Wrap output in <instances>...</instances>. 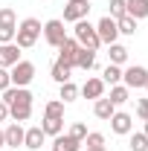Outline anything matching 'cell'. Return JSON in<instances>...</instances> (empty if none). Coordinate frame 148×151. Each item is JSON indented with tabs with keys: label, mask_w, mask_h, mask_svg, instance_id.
<instances>
[{
	"label": "cell",
	"mask_w": 148,
	"mask_h": 151,
	"mask_svg": "<svg viewBox=\"0 0 148 151\" xmlns=\"http://www.w3.org/2000/svg\"><path fill=\"white\" fill-rule=\"evenodd\" d=\"M32 90L29 87H9L3 90V102L9 105V116L15 122H26L32 116Z\"/></svg>",
	"instance_id": "obj_1"
},
{
	"label": "cell",
	"mask_w": 148,
	"mask_h": 151,
	"mask_svg": "<svg viewBox=\"0 0 148 151\" xmlns=\"http://www.w3.org/2000/svg\"><path fill=\"white\" fill-rule=\"evenodd\" d=\"M44 32V26H41V20L38 18H26L18 23V32H15V44H18L20 50H29V47H35L38 38Z\"/></svg>",
	"instance_id": "obj_2"
},
{
	"label": "cell",
	"mask_w": 148,
	"mask_h": 151,
	"mask_svg": "<svg viewBox=\"0 0 148 151\" xmlns=\"http://www.w3.org/2000/svg\"><path fill=\"white\" fill-rule=\"evenodd\" d=\"M73 38L78 41V47H84V50H99L102 47V41H99V35H96V26H93L90 20H75V29H73Z\"/></svg>",
	"instance_id": "obj_3"
},
{
	"label": "cell",
	"mask_w": 148,
	"mask_h": 151,
	"mask_svg": "<svg viewBox=\"0 0 148 151\" xmlns=\"http://www.w3.org/2000/svg\"><path fill=\"white\" fill-rule=\"evenodd\" d=\"M9 78H12V87H29L35 78V64L20 58L15 67H9Z\"/></svg>",
	"instance_id": "obj_4"
},
{
	"label": "cell",
	"mask_w": 148,
	"mask_h": 151,
	"mask_svg": "<svg viewBox=\"0 0 148 151\" xmlns=\"http://www.w3.org/2000/svg\"><path fill=\"white\" fill-rule=\"evenodd\" d=\"M18 32V18H15V9L12 6H3L0 9V44H12Z\"/></svg>",
	"instance_id": "obj_5"
},
{
	"label": "cell",
	"mask_w": 148,
	"mask_h": 151,
	"mask_svg": "<svg viewBox=\"0 0 148 151\" xmlns=\"http://www.w3.org/2000/svg\"><path fill=\"white\" fill-rule=\"evenodd\" d=\"M148 81V70L142 64H131L128 70H122V84L128 87V90H139V87H145Z\"/></svg>",
	"instance_id": "obj_6"
},
{
	"label": "cell",
	"mask_w": 148,
	"mask_h": 151,
	"mask_svg": "<svg viewBox=\"0 0 148 151\" xmlns=\"http://www.w3.org/2000/svg\"><path fill=\"white\" fill-rule=\"evenodd\" d=\"M64 38H67L64 20L52 18V20H47V23H44V41H47L52 50H58V47H61V41H64Z\"/></svg>",
	"instance_id": "obj_7"
},
{
	"label": "cell",
	"mask_w": 148,
	"mask_h": 151,
	"mask_svg": "<svg viewBox=\"0 0 148 151\" xmlns=\"http://www.w3.org/2000/svg\"><path fill=\"white\" fill-rule=\"evenodd\" d=\"M96 35H99V41H102L105 47L116 44V38H119V26H116V20H113L111 15H105V18L96 23Z\"/></svg>",
	"instance_id": "obj_8"
},
{
	"label": "cell",
	"mask_w": 148,
	"mask_h": 151,
	"mask_svg": "<svg viewBox=\"0 0 148 151\" xmlns=\"http://www.w3.org/2000/svg\"><path fill=\"white\" fill-rule=\"evenodd\" d=\"M87 15H90V0H67V6H64V23L84 20Z\"/></svg>",
	"instance_id": "obj_9"
},
{
	"label": "cell",
	"mask_w": 148,
	"mask_h": 151,
	"mask_svg": "<svg viewBox=\"0 0 148 151\" xmlns=\"http://www.w3.org/2000/svg\"><path fill=\"white\" fill-rule=\"evenodd\" d=\"M108 122H111V131L119 134V137H128V134L134 131V116L125 113V111H113V116Z\"/></svg>",
	"instance_id": "obj_10"
},
{
	"label": "cell",
	"mask_w": 148,
	"mask_h": 151,
	"mask_svg": "<svg viewBox=\"0 0 148 151\" xmlns=\"http://www.w3.org/2000/svg\"><path fill=\"white\" fill-rule=\"evenodd\" d=\"M78 50H81V47H78V41L67 35L64 41H61V47H58V61H64L67 67H73V64H75V55H78Z\"/></svg>",
	"instance_id": "obj_11"
},
{
	"label": "cell",
	"mask_w": 148,
	"mask_h": 151,
	"mask_svg": "<svg viewBox=\"0 0 148 151\" xmlns=\"http://www.w3.org/2000/svg\"><path fill=\"white\" fill-rule=\"evenodd\" d=\"M20 61V47L12 41V44H0V67L3 70H9V67H15Z\"/></svg>",
	"instance_id": "obj_12"
},
{
	"label": "cell",
	"mask_w": 148,
	"mask_h": 151,
	"mask_svg": "<svg viewBox=\"0 0 148 151\" xmlns=\"http://www.w3.org/2000/svg\"><path fill=\"white\" fill-rule=\"evenodd\" d=\"M78 93L84 96V99H93V102H96V99H102V96H105V81H102V78H96V76H90V78L78 87Z\"/></svg>",
	"instance_id": "obj_13"
},
{
	"label": "cell",
	"mask_w": 148,
	"mask_h": 151,
	"mask_svg": "<svg viewBox=\"0 0 148 151\" xmlns=\"http://www.w3.org/2000/svg\"><path fill=\"white\" fill-rule=\"evenodd\" d=\"M44 139H47V134L41 131V125H32V128H26V134H23V148L38 151L44 145Z\"/></svg>",
	"instance_id": "obj_14"
},
{
	"label": "cell",
	"mask_w": 148,
	"mask_h": 151,
	"mask_svg": "<svg viewBox=\"0 0 148 151\" xmlns=\"http://www.w3.org/2000/svg\"><path fill=\"white\" fill-rule=\"evenodd\" d=\"M52 151H81V142L70 134H58L52 137Z\"/></svg>",
	"instance_id": "obj_15"
},
{
	"label": "cell",
	"mask_w": 148,
	"mask_h": 151,
	"mask_svg": "<svg viewBox=\"0 0 148 151\" xmlns=\"http://www.w3.org/2000/svg\"><path fill=\"white\" fill-rule=\"evenodd\" d=\"M125 15L134 20L148 18V0H125Z\"/></svg>",
	"instance_id": "obj_16"
},
{
	"label": "cell",
	"mask_w": 148,
	"mask_h": 151,
	"mask_svg": "<svg viewBox=\"0 0 148 151\" xmlns=\"http://www.w3.org/2000/svg\"><path fill=\"white\" fill-rule=\"evenodd\" d=\"M23 134H26V128H23L20 122H12V125L3 131V137H6V145H12V148L23 145Z\"/></svg>",
	"instance_id": "obj_17"
},
{
	"label": "cell",
	"mask_w": 148,
	"mask_h": 151,
	"mask_svg": "<svg viewBox=\"0 0 148 151\" xmlns=\"http://www.w3.org/2000/svg\"><path fill=\"white\" fill-rule=\"evenodd\" d=\"M73 67H78V70H84V73H90L93 67H96V52L93 50H78V55H75V64Z\"/></svg>",
	"instance_id": "obj_18"
},
{
	"label": "cell",
	"mask_w": 148,
	"mask_h": 151,
	"mask_svg": "<svg viewBox=\"0 0 148 151\" xmlns=\"http://www.w3.org/2000/svg\"><path fill=\"white\" fill-rule=\"evenodd\" d=\"M113 111H116L113 102H111V99H105V96L93 102V113H96V119H105V122H108V119L113 116Z\"/></svg>",
	"instance_id": "obj_19"
},
{
	"label": "cell",
	"mask_w": 148,
	"mask_h": 151,
	"mask_svg": "<svg viewBox=\"0 0 148 151\" xmlns=\"http://www.w3.org/2000/svg\"><path fill=\"white\" fill-rule=\"evenodd\" d=\"M108 99L113 102V108H122L125 102H131V90L125 87V84H113V87H111V96H108Z\"/></svg>",
	"instance_id": "obj_20"
},
{
	"label": "cell",
	"mask_w": 148,
	"mask_h": 151,
	"mask_svg": "<svg viewBox=\"0 0 148 151\" xmlns=\"http://www.w3.org/2000/svg\"><path fill=\"white\" fill-rule=\"evenodd\" d=\"M41 131L47 134V137H58V134H64V119L44 116V122H41Z\"/></svg>",
	"instance_id": "obj_21"
},
{
	"label": "cell",
	"mask_w": 148,
	"mask_h": 151,
	"mask_svg": "<svg viewBox=\"0 0 148 151\" xmlns=\"http://www.w3.org/2000/svg\"><path fill=\"white\" fill-rule=\"evenodd\" d=\"M108 50H111V52H108V55H111V64L122 67V64L128 61V47H122V44H111Z\"/></svg>",
	"instance_id": "obj_22"
},
{
	"label": "cell",
	"mask_w": 148,
	"mask_h": 151,
	"mask_svg": "<svg viewBox=\"0 0 148 151\" xmlns=\"http://www.w3.org/2000/svg\"><path fill=\"white\" fill-rule=\"evenodd\" d=\"M70 73H73V67H67L64 61H55L52 64V81H58V84H64V81H70Z\"/></svg>",
	"instance_id": "obj_23"
},
{
	"label": "cell",
	"mask_w": 148,
	"mask_h": 151,
	"mask_svg": "<svg viewBox=\"0 0 148 151\" xmlns=\"http://www.w3.org/2000/svg\"><path fill=\"white\" fill-rule=\"evenodd\" d=\"M102 81L105 84H122V67H116V64H108L105 67V73H102Z\"/></svg>",
	"instance_id": "obj_24"
},
{
	"label": "cell",
	"mask_w": 148,
	"mask_h": 151,
	"mask_svg": "<svg viewBox=\"0 0 148 151\" xmlns=\"http://www.w3.org/2000/svg\"><path fill=\"white\" fill-rule=\"evenodd\" d=\"M44 116H52V119H64V102L61 99H50L44 105Z\"/></svg>",
	"instance_id": "obj_25"
},
{
	"label": "cell",
	"mask_w": 148,
	"mask_h": 151,
	"mask_svg": "<svg viewBox=\"0 0 148 151\" xmlns=\"http://www.w3.org/2000/svg\"><path fill=\"white\" fill-rule=\"evenodd\" d=\"M58 99H61L64 105H67V102H75V99H78V87H75L73 81H64V84H61V93H58Z\"/></svg>",
	"instance_id": "obj_26"
},
{
	"label": "cell",
	"mask_w": 148,
	"mask_h": 151,
	"mask_svg": "<svg viewBox=\"0 0 148 151\" xmlns=\"http://www.w3.org/2000/svg\"><path fill=\"white\" fill-rule=\"evenodd\" d=\"M131 151H148V137L142 131H131Z\"/></svg>",
	"instance_id": "obj_27"
},
{
	"label": "cell",
	"mask_w": 148,
	"mask_h": 151,
	"mask_svg": "<svg viewBox=\"0 0 148 151\" xmlns=\"http://www.w3.org/2000/svg\"><path fill=\"white\" fill-rule=\"evenodd\" d=\"M116 26H119V35H134V32H137V20L128 18V15L116 20Z\"/></svg>",
	"instance_id": "obj_28"
},
{
	"label": "cell",
	"mask_w": 148,
	"mask_h": 151,
	"mask_svg": "<svg viewBox=\"0 0 148 151\" xmlns=\"http://www.w3.org/2000/svg\"><path fill=\"white\" fill-rule=\"evenodd\" d=\"M81 145H87V148L105 145V134H99V131H87V137H84V142H81Z\"/></svg>",
	"instance_id": "obj_29"
},
{
	"label": "cell",
	"mask_w": 148,
	"mask_h": 151,
	"mask_svg": "<svg viewBox=\"0 0 148 151\" xmlns=\"http://www.w3.org/2000/svg\"><path fill=\"white\" fill-rule=\"evenodd\" d=\"M67 134H70V137H75L78 142H84V137H87V125H84V122H73Z\"/></svg>",
	"instance_id": "obj_30"
},
{
	"label": "cell",
	"mask_w": 148,
	"mask_h": 151,
	"mask_svg": "<svg viewBox=\"0 0 148 151\" xmlns=\"http://www.w3.org/2000/svg\"><path fill=\"white\" fill-rule=\"evenodd\" d=\"M111 18L113 20L125 18V0H111Z\"/></svg>",
	"instance_id": "obj_31"
},
{
	"label": "cell",
	"mask_w": 148,
	"mask_h": 151,
	"mask_svg": "<svg viewBox=\"0 0 148 151\" xmlns=\"http://www.w3.org/2000/svg\"><path fill=\"white\" fill-rule=\"evenodd\" d=\"M137 119H148V99H137Z\"/></svg>",
	"instance_id": "obj_32"
},
{
	"label": "cell",
	"mask_w": 148,
	"mask_h": 151,
	"mask_svg": "<svg viewBox=\"0 0 148 151\" xmlns=\"http://www.w3.org/2000/svg\"><path fill=\"white\" fill-rule=\"evenodd\" d=\"M9 87H12V78H9V70H3V67H0V93H3V90H9Z\"/></svg>",
	"instance_id": "obj_33"
},
{
	"label": "cell",
	"mask_w": 148,
	"mask_h": 151,
	"mask_svg": "<svg viewBox=\"0 0 148 151\" xmlns=\"http://www.w3.org/2000/svg\"><path fill=\"white\" fill-rule=\"evenodd\" d=\"M6 119H9V105L0 99V122H6Z\"/></svg>",
	"instance_id": "obj_34"
},
{
	"label": "cell",
	"mask_w": 148,
	"mask_h": 151,
	"mask_svg": "<svg viewBox=\"0 0 148 151\" xmlns=\"http://www.w3.org/2000/svg\"><path fill=\"white\" fill-rule=\"evenodd\" d=\"M84 151H108L105 145H96V148H84Z\"/></svg>",
	"instance_id": "obj_35"
},
{
	"label": "cell",
	"mask_w": 148,
	"mask_h": 151,
	"mask_svg": "<svg viewBox=\"0 0 148 151\" xmlns=\"http://www.w3.org/2000/svg\"><path fill=\"white\" fill-rule=\"evenodd\" d=\"M6 145V137H3V128H0V148Z\"/></svg>",
	"instance_id": "obj_36"
},
{
	"label": "cell",
	"mask_w": 148,
	"mask_h": 151,
	"mask_svg": "<svg viewBox=\"0 0 148 151\" xmlns=\"http://www.w3.org/2000/svg\"><path fill=\"white\" fill-rule=\"evenodd\" d=\"M142 134H145V137H148V119H145V128H142Z\"/></svg>",
	"instance_id": "obj_37"
},
{
	"label": "cell",
	"mask_w": 148,
	"mask_h": 151,
	"mask_svg": "<svg viewBox=\"0 0 148 151\" xmlns=\"http://www.w3.org/2000/svg\"><path fill=\"white\" fill-rule=\"evenodd\" d=\"M145 90H148V81H145Z\"/></svg>",
	"instance_id": "obj_38"
}]
</instances>
